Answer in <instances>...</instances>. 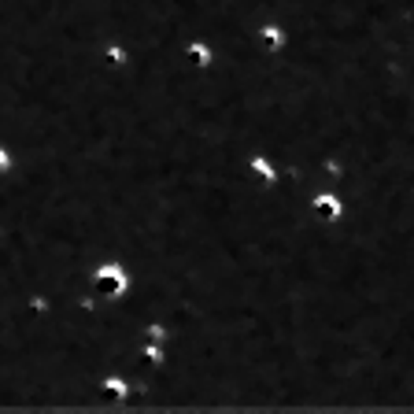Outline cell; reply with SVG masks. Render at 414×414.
I'll use <instances>...</instances> for the list:
<instances>
[{"instance_id":"6da1fadb","label":"cell","mask_w":414,"mask_h":414,"mask_svg":"<svg viewBox=\"0 0 414 414\" xmlns=\"http://www.w3.org/2000/svg\"><path fill=\"white\" fill-rule=\"evenodd\" d=\"M333 204H336V200H318V211H322V215H336Z\"/></svg>"}]
</instances>
